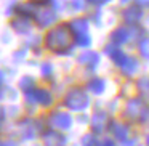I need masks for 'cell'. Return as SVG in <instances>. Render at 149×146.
<instances>
[{"label": "cell", "instance_id": "cell-26", "mask_svg": "<svg viewBox=\"0 0 149 146\" xmlns=\"http://www.w3.org/2000/svg\"><path fill=\"white\" fill-rule=\"evenodd\" d=\"M88 3H93V5H104L107 0H87Z\"/></svg>", "mask_w": 149, "mask_h": 146}, {"label": "cell", "instance_id": "cell-5", "mask_svg": "<svg viewBox=\"0 0 149 146\" xmlns=\"http://www.w3.org/2000/svg\"><path fill=\"white\" fill-rule=\"evenodd\" d=\"M26 96L29 101L39 103V104H42V106H48V104L52 103V95H50V92L45 90V88H34V90L27 92Z\"/></svg>", "mask_w": 149, "mask_h": 146}, {"label": "cell", "instance_id": "cell-14", "mask_svg": "<svg viewBox=\"0 0 149 146\" xmlns=\"http://www.w3.org/2000/svg\"><path fill=\"white\" fill-rule=\"evenodd\" d=\"M111 130H112L114 136L119 140H125L128 136V127L125 124H120V122H112L111 124Z\"/></svg>", "mask_w": 149, "mask_h": 146}, {"label": "cell", "instance_id": "cell-12", "mask_svg": "<svg viewBox=\"0 0 149 146\" xmlns=\"http://www.w3.org/2000/svg\"><path fill=\"white\" fill-rule=\"evenodd\" d=\"M71 27L74 31V34L77 37H82V36H87L88 34V23L87 20H82V18H77L71 23Z\"/></svg>", "mask_w": 149, "mask_h": 146}, {"label": "cell", "instance_id": "cell-22", "mask_svg": "<svg viewBox=\"0 0 149 146\" xmlns=\"http://www.w3.org/2000/svg\"><path fill=\"white\" fill-rule=\"evenodd\" d=\"M42 74H43V75L52 74V66H50V64H43V66H42Z\"/></svg>", "mask_w": 149, "mask_h": 146}, {"label": "cell", "instance_id": "cell-2", "mask_svg": "<svg viewBox=\"0 0 149 146\" xmlns=\"http://www.w3.org/2000/svg\"><path fill=\"white\" fill-rule=\"evenodd\" d=\"M88 95L82 88H71L64 98V104L72 111H84L88 106Z\"/></svg>", "mask_w": 149, "mask_h": 146}, {"label": "cell", "instance_id": "cell-20", "mask_svg": "<svg viewBox=\"0 0 149 146\" xmlns=\"http://www.w3.org/2000/svg\"><path fill=\"white\" fill-rule=\"evenodd\" d=\"M77 43L80 47H87V45H90V36H82V37H77Z\"/></svg>", "mask_w": 149, "mask_h": 146}, {"label": "cell", "instance_id": "cell-21", "mask_svg": "<svg viewBox=\"0 0 149 146\" xmlns=\"http://www.w3.org/2000/svg\"><path fill=\"white\" fill-rule=\"evenodd\" d=\"M138 88L141 92H149V79H143V80H139Z\"/></svg>", "mask_w": 149, "mask_h": 146}, {"label": "cell", "instance_id": "cell-17", "mask_svg": "<svg viewBox=\"0 0 149 146\" xmlns=\"http://www.w3.org/2000/svg\"><path fill=\"white\" fill-rule=\"evenodd\" d=\"M19 87L24 90V93H27V92L34 90V80L31 77H23L19 82Z\"/></svg>", "mask_w": 149, "mask_h": 146}, {"label": "cell", "instance_id": "cell-6", "mask_svg": "<svg viewBox=\"0 0 149 146\" xmlns=\"http://www.w3.org/2000/svg\"><path fill=\"white\" fill-rule=\"evenodd\" d=\"M34 16H36V23L39 24L40 27L50 26V24H53V23H55V20H56L55 11L50 10V8H42V10H37L36 13H34Z\"/></svg>", "mask_w": 149, "mask_h": 146}, {"label": "cell", "instance_id": "cell-9", "mask_svg": "<svg viewBox=\"0 0 149 146\" xmlns=\"http://www.w3.org/2000/svg\"><path fill=\"white\" fill-rule=\"evenodd\" d=\"M43 143H45V146H64L66 140L59 132L48 130L43 133Z\"/></svg>", "mask_w": 149, "mask_h": 146}, {"label": "cell", "instance_id": "cell-30", "mask_svg": "<svg viewBox=\"0 0 149 146\" xmlns=\"http://www.w3.org/2000/svg\"><path fill=\"white\" fill-rule=\"evenodd\" d=\"M120 2H123V3H128L130 0H120Z\"/></svg>", "mask_w": 149, "mask_h": 146}, {"label": "cell", "instance_id": "cell-18", "mask_svg": "<svg viewBox=\"0 0 149 146\" xmlns=\"http://www.w3.org/2000/svg\"><path fill=\"white\" fill-rule=\"evenodd\" d=\"M139 53L143 58L149 59V39H144L139 42Z\"/></svg>", "mask_w": 149, "mask_h": 146}, {"label": "cell", "instance_id": "cell-13", "mask_svg": "<svg viewBox=\"0 0 149 146\" xmlns=\"http://www.w3.org/2000/svg\"><path fill=\"white\" fill-rule=\"evenodd\" d=\"M120 68H122V72H123V74L133 75V74L136 72V69H138V63H136L135 58H130V56H127V58L122 61Z\"/></svg>", "mask_w": 149, "mask_h": 146}, {"label": "cell", "instance_id": "cell-29", "mask_svg": "<svg viewBox=\"0 0 149 146\" xmlns=\"http://www.w3.org/2000/svg\"><path fill=\"white\" fill-rule=\"evenodd\" d=\"M2 146H16L15 143H8V141H5V143H2Z\"/></svg>", "mask_w": 149, "mask_h": 146}, {"label": "cell", "instance_id": "cell-25", "mask_svg": "<svg viewBox=\"0 0 149 146\" xmlns=\"http://www.w3.org/2000/svg\"><path fill=\"white\" fill-rule=\"evenodd\" d=\"M74 10H82L84 8V3H82V0H74Z\"/></svg>", "mask_w": 149, "mask_h": 146}, {"label": "cell", "instance_id": "cell-1", "mask_svg": "<svg viewBox=\"0 0 149 146\" xmlns=\"http://www.w3.org/2000/svg\"><path fill=\"white\" fill-rule=\"evenodd\" d=\"M75 34L72 31L71 24H59L47 32L45 36V45L53 53H64L72 47L75 39Z\"/></svg>", "mask_w": 149, "mask_h": 146}, {"label": "cell", "instance_id": "cell-10", "mask_svg": "<svg viewBox=\"0 0 149 146\" xmlns=\"http://www.w3.org/2000/svg\"><path fill=\"white\" fill-rule=\"evenodd\" d=\"M143 16V11L139 8V5H133V7H128L125 11H123V18L128 24H136Z\"/></svg>", "mask_w": 149, "mask_h": 146}, {"label": "cell", "instance_id": "cell-19", "mask_svg": "<svg viewBox=\"0 0 149 146\" xmlns=\"http://www.w3.org/2000/svg\"><path fill=\"white\" fill-rule=\"evenodd\" d=\"M82 145L84 146H100V143L96 141V138L93 135H85L82 138Z\"/></svg>", "mask_w": 149, "mask_h": 146}, {"label": "cell", "instance_id": "cell-16", "mask_svg": "<svg viewBox=\"0 0 149 146\" xmlns=\"http://www.w3.org/2000/svg\"><path fill=\"white\" fill-rule=\"evenodd\" d=\"M88 90H90L91 93L100 95L101 92L104 90V80H101V79H93V80L88 84Z\"/></svg>", "mask_w": 149, "mask_h": 146}, {"label": "cell", "instance_id": "cell-28", "mask_svg": "<svg viewBox=\"0 0 149 146\" xmlns=\"http://www.w3.org/2000/svg\"><path fill=\"white\" fill-rule=\"evenodd\" d=\"M139 5H149V0H138Z\"/></svg>", "mask_w": 149, "mask_h": 146}, {"label": "cell", "instance_id": "cell-24", "mask_svg": "<svg viewBox=\"0 0 149 146\" xmlns=\"http://www.w3.org/2000/svg\"><path fill=\"white\" fill-rule=\"evenodd\" d=\"M120 146H138V143H136V140H127Z\"/></svg>", "mask_w": 149, "mask_h": 146}, {"label": "cell", "instance_id": "cell-4", "mask_svg": "<svg viewBox=\"0 0 149 146\" xmlns=\"http://www.w3.org/2000/svg\"><path fill=\"white\" fill-rule=\"evenodd\" d=\"M48 124L56 130H68L72 125V119L68 112H55L48 117Z\"/></svg>", "mask_w": 149, "mask_h": 146}, {"label": "cell", "instance_id": "cell-8", "mask_svg": "<svg viewBox=\"0 0 149 146\" xmlns=\"http://www.w3.org/2000/svg\"><path fill=\"white\" fill-rule=\"evenodd\" d=\"M106 124H107V116L106 114L101 112V111L93 112V116H91V119H90V127H91V130H93L95 133L103 132V130L106 129Z\"/></svg>", "mask_w": 149, "mask_h": 146}, {"label": "cell", "instance_id": "cell-23", "mask_svg": "<svg viewBox=\"0 0 149 146\" xmlns=\"http://www.w3.org/2000/svg\"><path fill=\"white\" fill-rule=\"evenodd\" d=\"M100 146H116V145H114V141H112V140H109V138H104L103 141L100 143Z\"/></svg>", "mask_w": 149, "mask_h": 146}, {"label": "cell", "instance_id": "cell-31", "mask_svg": "<svg viewBox=\"0 0 149 146\" xmlns=\"http://www.w3.org/2000/svg\"><path fill=\"white\" fill-rule=\"evenodd\" d=\"M146 143H148V146H149V135H148V138H146Z\"/></svg>", "mask_w": 149, "mask_h": 146}, {"label": "cell", "instance_id": "cell-11", "mask_svg": "<svg viewBox=\"0 0 149 146\" xmlns=\"http://www.w3.org/2000/svg\"><path fill=\"white\" fill-rule=\"evenodd\" d=\"M11 27H13L16 32H27V31L31 29L29 18L24 16V15H18L15 20H11Z\"/></svg>", "mask_w": 149, "mask_h": 146}, {"label": "cell", "instance_id": "cell-3", "mask_svg": "<svg viewBox=\"0 0 149 146\" xmlns=\"http://www.w3.org/2000/svg\"><path fill=\"white\" fill-rule=\"evenodd\" d=\"M138 34H141V31L138 27H117L112 34H111V40L112 43H127L130 40H135L138 37Z\"/></svg>", "mask_w": 149, "mask_h": 146}, {"label": "cell", "instance_id": "cell-15", "mask_svg": "<svg viewBox=\"0 0 149 146\" xmlns=\"http://www.w3.org/2000/svg\"><path fill=\"white\" fill-rule=\"evenodd\" d=\"M79 61H80L82 64H87L88 68H93V66L98 64L100 56H98V53H95V52H88V53H84V55L79 58Z\"/></svg>", "mask_w": 149, "mask_h": 146}, {"label": "cell", "instance_id": "cell-7", "mask_svg": "<svg viewBox=\"0 0 149 146\" xmlns=\"http://www.w3.org/2000/svg\"><path fill=\"white\" fill-rule=\"evenodd\" d=\"M125 114L130 117V119H135V120H139L144 114V106L139 100H130L127 103V108H125Z\"/></svg>", "mask_w": 149, "mask_h": 146}, {"label": "cell", "instance_id": "cell-27", "mask_svg": "<svg viewBox=\"0 0 149 146\" xmlns=\"http://www.w3.org/2000/svg\"><path fill=\"white\" fill-rule=\"evenodd\" d=\"M32 3H39V5H42V3H47L48 0H31Z\"/></svg>", "mask_w": 149, "mask_h": 146}]
</instances>
